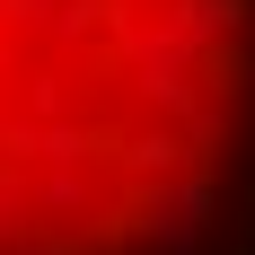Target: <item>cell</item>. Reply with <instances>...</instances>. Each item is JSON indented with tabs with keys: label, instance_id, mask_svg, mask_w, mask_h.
<instances>
[{
	"label": "cell",
	"instance_id": "1",
	"mask_svg": "<svg viewBox=\"0 0 255 255\" xmlns=\"http://www.w3.org/2000/svg\"><path fill=\"white\" fill-rule=\"evenodd\" d=\"M247 238L255 0H0V255Z\"/></svg>",
	"mask_w": 255,
	"mask_h": 255
}]
</instances>
